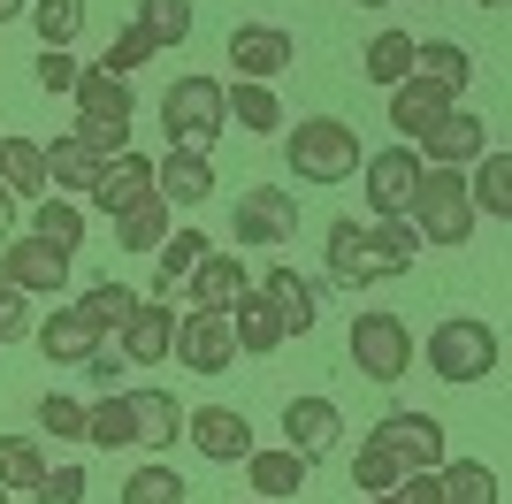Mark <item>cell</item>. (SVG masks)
I'll return each instance as SVG.
<instances>
[{"instance_id": "10", "label": "cell", "mask_w": 512, "mask_h": 504, "mask_svg": "<svg viewBox=\"0 0 512 504\" xmlns=\"http://www.w3.org/2000/svg\"><path fill=\"white\" fill-rule=\"evenodd\" d=\"M375 443H383L406 474L444 466V420H436V413H383V420H375Z\"/></svg>"}, {"instance_id": "37", "label": "cell", "mask_w": 512, "mask_h": 504, "mask_svg": "<svg viewBox=\"0 0 512 504\" xmlns=\"http://www.w3.org/2000/svg\"><path fill=\"white\" fill-rule=\"evenodd\" d=\"M138 31H146L153 46H184L192 39V0H138Z\"/></svg>"}, {"instance_id": "46", "label": "cell", "mask_w": 512, "mask_h": 504, "mask_svg": "<svg viewBox=\"0 0 512 504\" xmlns=\"http://www.w3.org/2000/svg\"><path fill=\"white\" fill-rule=\"evenodd\" d=\"M39 84L46 92H77V77H85V62H77V54H69V46H39Z\"/></svg>"}, {"instance_id": "4", "label": "cell", "mask_w": 512, "mask_h": 504, "mask_svg": "<svg viewBox=\"0 0 512 504\" xmlns=\"http://www.w3.org/2000/svg\"><path fill=\"white\" fill-rule=\"evenodd\" d=\"M161 130L169 146H199L207 153L222 130H230V107H222V77H176L169 100H161Z\"/></svg>"}, {"instance_id": "41", "label": "cell", "mask_w": 512, "mask_h": 504, "mask_svg": "<svg viewBox=\"0 0 512 504\" xmlns=\"http://www.w3.org/2000/svg\"><path fill=\"white\" fill-rule=\"evenodd\" d=\"M46 474L39 436H0V489H31Z\"/></svg>"}, {"instance_id": "23", "label": "cell", "mask_w": 512, "mask_h": 504, "mask_svg": "<svg viewBox=\"0 0 512 504\" xmlns=\"http://www.w3.org/2000/svg\"><path fill=\"white\" fill-rule=\"evenodd\" d=\"M306 474H314V459H299L291 443H283V451H245V482H253V497H260V504L299 497Z\"/></svg>"}, {"instance_id": "28", "label": "cell", "mask_w": 512, "mask_h": 504, "mask_svg": "<svg viewBox=\"0 0 512 504\" xmlns=\"http://www.w3.org/2000/svg\"><path fill=\"white\" fill-rule=\"evenodd\" d=\"M46 184L54 191H92L100 184V153H92L77 130H62V138L46 146Z\"/></svg>"}, {"instance_id": "20", "label": "cell", "mask_w": 512, "mask_h": 504, "mask_svg": "<svg viewBox=\"0 0 512 504\" xmlns=\"http://www.w3.org/2000/svg\"><path fill=\"white\" fill-rule=\"evenodd\" d=\"M444 107H459V92H451V84H436V77H421V69H413L406 84H390V130H413V138H421Z\"/></svg>"}, {"instance_id": "52", "label": "cell", "mask_w": 512, "mask_h": 504, "mask_svg": "<svg viewBox=\"0 0 512 504\" xmlns=\"http://www.w3.org/2000/svg\"><path fill=\"white\" fill-rule=\"evenodd\" d=\"M360 504H398V497H390V489H383V497H360Z\"/></svg>"}, {"instance_id": "27", "label": "cell", "mask_w": 512, "mask_h": 504, "mask_svg": "<svg viewBox=\"0 0 512 504\" xmlns=\"http://www.w3.org/2000/svg\"><path fill=\"white\" fill-rule=\"evenodd\" d=\"M207 237L199 230H176V237H161V245H153V298H169L176 283H192V268L199 260H207Z\"/></svg>"}, {"instance_id": "3", "label": "cell", "mask_w": 512, "mask_h": 504, "mask_svg": "<svg viewBox=\"0 0 512 504\" xmlns=\"http://www.w3.org/2000/svg\"><path fill=\"white\" fill-rule=\"evenodd\" d=\"M428 375H444V382L497 375V329L482 314H444L428 329Z\"/></svg>"}, {"instance_id": "31", "label": "cell", "mask_w": 512, "mask_h": 504, "mask_svg": "<svg viewBox=\"0 0 512 504\" xmlns=\"http://www.w3.org/2000/svg\"><path fill=\"white\" fill-rule=\"evenodd\" d=\"M222 107H230V123L237 130H283V100H276V84H222Z\"/></svg>"}, {"instance_id": "45", "label": "cell", "mask_w": 512, "mask_h": 504, "mask_svg": "<svg viewBox=\"0 0 512 504\" xmlns=\"http://www.w3.org/2000/svg\"><path fill=\"white\" fill-rule=\"evenodd\" d=\"M39 504H85V466H46L39 482H31Z\"/></svg>"}, {"instance_id": "15", "label": "cell", "mask_w": 512, "mask_h": 504, "mask_svg": "<svg viewBox=\"0 0 512 504\" xmlns=\"http://www.w3.org/2000/svg\"><path fill=\"white\" fill-rule=\"evenodd\" d=\"M153 191H161L169 207H207L214 191H222V176H214V161L199 146H169L153 161Z\"/></svg>"}, {"instance_id": "14", "label": "cell", "mask_w": 512, "mask_h": 504, "mask_svg": "<svg viewBox=\"0 0 512 504\" xmlns=\"http://www.w3.org/2000/svg\"><path fill=\"white\" fill-rule=\"evenodd\" d=\"M184 428H192V451L214 466H245V451H253V420L237 405H199V413H184Z\"/></svg>"}, {"instance_id": "12", "label": "cell", "mask_w": 512, "mask_h": 504, "mask_svg": "<svg viewBox=\"0 0 512 504\" xmlns=\"http://www.w3.org/2000/svg\"><path fill=\"white\" fill-rule=\"evenodd\" d=\"M0 275H8L23 298H54L69 283V252H54L46 237H8V245H0Z\"/></svg>"}, {"instance_id": "25", "label": "cell", "mask_w": 512, "mask_h": 504, "mask_svg": "<svg viewBox=\"0 0 512 504\" xmlns=\"http://www.w3.org/2000/svg\"><path fill=\"white\" fill-rule=\"evenodd\" d=\"M237 291H253L237 252H207V260L192 268V306H199V314H230V298H237Z\"/></svg>"}, {"instance_id": "26", "label": "cell", "mask_w": 512, "mask_h": 504, "mask_svg": "<svg viewBox=\"0 0 512 504\" xmlns=\"http://www.w3.org/2000/svg\"><path fill=\"white\" fill-rule=\"evenodd\" d=\"M0 191L8 199H46V146L39 138H0Z\"/></svg>"}, {"instance_id": "53", "label": "cell", "mask_w": 512, "mask_h": 504, "mask_svg": "<svg viewBox=\"0 0 512 504\" xmlns=\"http://www.w3.org/2000/svg\"><path fill=\"white\" fill-rule=\"evenodd\" d=\"M360 8H390V0H360Z\"/></svg>"}, {"instance_id": "55", "label": "cell", "mask_w": 512, "mask_h": 504, "mask_svg": "<svg viewBox=\"0 0 512 504\" xmlns=\"http://www.w3.org/2000/svg\"><path fill=\"white\" fill-rule=\"evenodd\" d=\"M253 504H260V497H253Z\"/></svg>"}, {"instance_id": "43", "label": "cell", "mask_w": 512, "mask_h": 504, "mask_svg": "<svg viewBox=\"0 0 512 504\" xmlns=\"http://www.w3.org/2000/svg\"><path fill=\"white\" fill-rule=\"evenodd\" d=\"M77 306H85V314L100 321V329H123V321H130V306H138V291H130V283H92V291L77 298Z\"/></svg>"}, {"instance_id": "50", "label": "cell", "mask_w": 512, "mask_h": 504, "mask_svg": "<svg viewBox=\"0 0 512 504\" xmlns=\"http://www.w3.org/2000/svg\"><path fill=\"white\" fill-rule=\"evenodd\" d=\"M8 237H16V199L0 191V245H8Z\"/></svg>"}, {"instance_id": "47", "label": "cell", "mask_w": 512, "mask_h": 504, "mask_svg": "<svg viewBox=\"0 0 512 504\" xmlns=\"http://www.w3.org/2000/svg\"><path fill=\"white\" fill-rule=\"evenodd\" d=\"M31 329H39V321H31V298H23L16 283L0 275V344H23Z\"/></svg>"}, {"instance_id": "29", "label": "cell", "mask_w": 512, "mask_h": 504, "mask_svg": "<svg viewBox=\"0 0 512 504\" xmlns=\"http://www.w3.org/2000/svg\"><path fill=\"white\" fill-rule=\"evenodd\" d=\"M130 428H138V443H153V451H161V443H176V428H184V405L169 398V390H130Z\"/></svg>"}, {"instance_id": "33", "label": "cell", "mask_w": 512, "mask_h": 504, "mask_svg": "<svg viewBox=\"0 0 512 504\" xmlns=\"http://www.w3.org/2000/svg\"><path fill=\"white\" fill-rule=\"evenodd\" d=\"M31 237H46L54 252H85V207L77 199H39V214H31Z\"/></svg>"}, {"instance_id": "44", "label": "cell", "mask_w": 512, "mask_h": 504, "mask_svg": "<svg viewBox=\"0 0 512 504\" xmlns=\"http://www.w3.org/2000/svg\"><path fill=\"white\" fill-rule=\"evenodd\" d=\"M153 54H161V46H153L146 31L130 23L123 39H107V54H100V62H92V69H107V77H130V69H138V62H153Z\"/></svg>"}, {"instance_id": "18", "label": "cell", "mask_w": 512, "mask_h": 504, "mask_svg": "<svg viewBox=\"0 0 512 504\" xmlns=\"http://www.w3.org/2000/svg\"><path fill=\"white\" fill-rule=\"evenodd\" d=\"M283 436H291L299 459H329L337 436H344V413L329 398H291V405H283Z\"/></svg>"}, {"instance_id": "6", "label": "cell", "mask_w": 512, "mask_h": 504, "mask_svg": "<svg viewBox=\"0 0 512 504\" xmlns=\"http://www.w3.org/2000/svg\"><path fill=\"white\" fill-rule=\"evenodd\" d=\"M329 275H337L344 291H367V283L406 275V260H398L375 230H360V222H329Z\"/></svg>"}, {"instance_id": "22", "label": "cell", "mask_w": 512, "mask_h": 504, "mask_svg": "<svg viewBox=\"0 0 512 504\" xmlns=\"http://www.w3.org/2000/svg\"><path fill=\"white\" fill-rule=\"evenodd\" d=\"M138 100H130L123 77H107V69H85L77 77V123H100V130H130Z\"/></svg>"}, {"instance_id": "24", "label": "cell", "mask_w": 512, "mask_h": 504, "mask_svg": "<svg viewBox=\"0 0 512 504\" xmlns=\"http://www.w3.org/2000/svg\"><path fill=\"white\" fill-rule=\"evenodd\" d=\"M260 291H268V306L283 314V336H306V329L321 321V291L306 283L299 268H268V283H260Z\"/></svg>"}, {"instance_id": "39", "label": "cell", "mask_w": 512, "mask_h": 504, "mask_svg": "<svg viewBox=\"0 0 512 504\" xmlns=\"http://www.w3.org/2000/svg\"><path fill=\"white\" fill-rule=\"evenodd\" d=\"M23 16H31L39 46H77V31H85V0H39V8H23Z\"/></svg>"}, {"instance_id": "8", "label": "cell", "mask_w": 512, "mask_h": 504, "mask_svg": "<svg viewBox=\"0 0 512 504\" xmlns=\"http://www.w3.org/2000/svg\"><path fill=\"white\" fill-rule=\"evenodd\" d=\"M360 184H367V214L375 222H390V214L413 207V184H421V153L413 146H383L360 161Z\"/></svg>"}, {"instance_id": "2", "label": "cell", "mask_w": 512, "mask_h": 504, "mask_svg": "<svg viewBox=\"0 0 512 504\" xmlns=\"http://www.w3.org/2000/svg\"><path fill=\"white\" fill-rule=\"evenodd\" d=\"M406 222L421 230V245L451 252L474 237V199H467V176L459 168H421V184H413V207Z\"/></svg>"}, {"instance_id": "54", "label": "cell", "mask_w": 512, "mask_h": 504, "mask_svg": "<svg viewBox=\"0 0 512 504\" xmlns=\"http://www.w3.org/2000/svg\"><path fill=\"white\" fill-rule=\"evenodd\" d=\"M482 8H505V0H482Z\"/></svg>"}, {"instance_id": "7", "label": "cell", "mask_w": 512, "mask_h": 504, "mask_svg": "<svg viewBox=\"0 0 512 504\" xmlns=\"http://www.w3.org/2000/svg\"><path fill=\"white\" fill-rule=\"evenodd\" d=\"M230 230H237V245H291V237H299V199L276 191V184H245Z\"/></svg>"}, {"instance_id": "17", "label": "cell", "mask_w": 512, "mask_h": 504, "mask_svg": "<svg viewBox=\"0 0 512 504\" xmlns=\"http://www.w3.org/2000/svg\"><path fill=\"white\" fill-rule=\"evenodd\" d=\"M115 336H123V359H130V367H161V359H169V344H176V314L161 306V298H138V306H130V321H123Z\"/></svg>"}, {"instance_id": "1", "label": "cell", "mask_w": 512, "mask_h": 504, "mask_svg": "<svg viewBox=\"0 0 512 504\" xmlns=\"http://www.w3.org/2000/svg\"><path fill=\"white\" fill-rule=\"evenodd\" d=\"M283 153H291V176L299 184H344V176H360V130L337 123V115H306L291 138H283Z\"/></svg>"}, {"instance_id": "35", "label": "cell", "mask_w": 512, "mask_h": 504, "mask_svg": "<svg viewBox=\"0 0 512 504\" xmlns=\"http://www.w3.org/2000/svg\"><path fill=\"white\" fill-rule=\"evenodd\" d=\"M161 237H169V199H161V191L138 199L130 214H115V245H123V252H153Z\"/></svg>"}, {"instance_id": "34", "label": "cell", "mask_w": 512, "mask_h": 504, "mask_svg": "<svg viewBox=\"0 0 512 504\" xmlns=\"http://www.w3.org/2000/svg\"><path fill=\"white\" fill-rule=\"evenodd\" d=\"M436 489H444V504H497V474L482 459H444Z\"/></svg>"}, {"instance_id": "51", "label": "cell", "mask_w": 512, "mask_h": 504, "mask_svg": "<svg viewBox=\"0 0 512 504\" xmlns=\"http://www.w3.org/2000/svg\"><path fill=\"white\" fill-rule=\"evenodd\" d=\"M23 8H31V0H0V23H16V16H23Z\"/></svg>"}, {"instance_id": "9", "label": "cell", "mask_w": 512, "mask_h": 504, "mask_svg": "<svg viewBox=\"0 0 512 504\" xmlns=\"http://www.w3.org/2000/svg\"><path fill=\"white\" fill-rule=\"evenodd\" d=\"M490 153V123L474 107H444L436 123L421 130V168H467Z\"/></svg>"}, {"instance_id": "30", "label": "cell", "mask_w": 512, "mask_h": 504, "mask_svg": "<svg viewBox=\"0 0 512 504\" xmlns=\"http://www.w3.org/2000/svg\"><path fill=\"white\" fill-rule=\"evenodd\" d=\"M360 77L367 84H406L413 77V31H375V39H367V54H360Z\"/></svg>"}, {"instance_id": "5", "label": "cell", "mask_w": 512, "mask_h": 504, "mask_svg": "<svg viewBox=\"0 0 512 504\" xmlns=\"http://www.w3.org/2000/svg\"><path fill=\"white\" fill-rule=\"evenodd\" d=\"M352 367L367 382H406L413 375V329L398 314H352Z\"/></svg>"}, {"instance_id": "40", "label": "cell", "mask_w": 512, "mask_h": 504, "mask_svg": "<svg viewBox=\"0 0 512 504\" xmlns=\"http://www.w3.org/2000/svg\"><path fill=\"white\" fill-rule=\"evenodd\" d=\"M398 482H406V466H398L383 443L367 436L360 451H352V489H360V497H383V489H398Z\"/></svg>"}, {"instance_id": "49", "label": "cell", "mask_w": 512, "mask_h": 504, "mask_svg": "<svg viewBox=\"0 0 512 504\" xmlns=\"http://www.w3.org/2000/svg\"><path fill=\"white\" fill-rule=\"evenodd\" d=\"M390 497H398V504H444V489H436V466H428V474H406Z\"/></svg>"}, {"instance_id": "36", "label": "cell", "mask_w": 512, "mask_h": 504, "mask_svg": "<svg viewBox=\"0 0 512 504\" xmlns=\"http://www.w3.org/2000/svg\"><path fill=\"white\" fill-rule=\"evenodd\" d=\"M85 443H100V451H123V443H138V428H130V390H115V398H92V405H85Z\"/></svg>"}, {"instance_id": "19", "label": "cell", "mask_w": 512, "mask_h": 504, "mask_svg": "<svg viewBox=\"0 0 512 504\" xmlns=\"http://www.w3.org/2000/svg\"><path fill=\"white\" fill-rule=\"evenodd\" d=\"M100 214H130L138 199H153V161L146 153H115V161H100V184L85 191Z\"/></svg>"}, {"instance_id": "42", "label": "cell", "mask_w": 512, "mask_h": 504, "mask_svg": "<svg viewBox=\"0 0 512 504\" xmlns=\"http://www.w3.org/2000/svg\"><path fill=\"white\" fill-rule=\"evenodd\" d=\"M184 497H192V489H184L176 466H138L123 482V504H184Z\"/></svg>"}, {"instance_id": "16", "label": "cell", "mask_w": 512, "mask_h": 504, "mask_svg": "<svg viewBox=\"0 0 512 504\" xmlns=\"http://www.w3.org/2000/svg\"><path fill=\"white\" fill-rule=\"evenodd\" d=\"M31 344H39V352L54 359V367H85V359L107 344V329L85 314V306H62V314H46L39 329H31Z\"/></svg>"}, {"instance_id": "13", "label": "cell", "mask_w": 512, "mask_h": 504, "mask_svg": "<svg viewBox=\"0 0 512 504\" xmlns=\"http://www.w3.org/2000/svg\"><path fill=\"white\" fill-rule=\"evenodd\" d=\"M291 54H299V46H291V31H276V23H237L230 31V69L245 84H276L283 69H291Z\"/></svg>"}, {"instance_id": "32", "label": "cell", "mask_w": 512, "mask_h": 504, "mask_svg": "<svg viewBox=\"0 0 512 504\" xmlns=\"http://www.w3.org/2000/svg\"><path fill=\"white\" fill-rule=\"evenodd\" d=\"M467 199H474V214H490V222H505V214H512V153L505 146L482 153V176L467 184Z\"/></svg>"}, {"instance_id": "11", "label": "cell", "mask_w": 512, "mask_h": 504, "mask_svg": "<svg viewBox=\"0 0 512 504\" xmlns=\"http://www.w3.org/2000/svg\"><path fill=\"white\" fill-rule=\"evenodd\" d=\"M176 359H184V367H192V375H230L237 367V336H230V314H184L176 321V344H169Z\"/></svg>"}, {"instance_id": "21", "label": "cell", "mask_w": 512, "mask_h": 504, "mask_svg": "<svg viewBox=\"0 0 512 504\" xmlns=\"http://www.w3.org/2000/svg\"><path fill=\"white\" fill-rule=\"evenodd\" d=\"M230 336H237V352H245V359H268L283 344V314L268 306V291H237L230 298Z\"/></svg>"}, {"instance_id": "48", "label": "cell", "mask_w": 512, "mask_h": 504, "mask_svg": "<svg viewBox=\"0 0 512 504\" xmlns=\"http://www.w3.org/2000/svg\"><path fill=\"white\" fill-rule=\"evenodd\" d=\"M39 428H46V436H85V405L62 398V390H46V398H39Z\"/></svg>"}, {"instance_id": "38", "label": "cell", "mask_w": 512, "mask_h": 504, "mask_svg": "<svg viewBox=\"0 0 512 504\" xmlns=\"http://www.w3.org/2000/svg\"><path fill=\"white\" fill-rule=\"evenodd\" d=\"M413 69H421V77H436V84H451V92L474 77L467 46H451V39H413Z\"/></svg>"}]
</instances>
